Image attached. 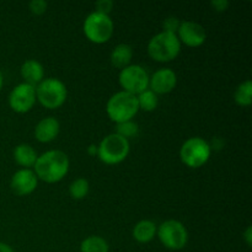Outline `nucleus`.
I'll use <instances>...</instances> for the list:
<instances>
[{"label":"nucleus","mask_w":252,"mask_h":252,"mask_svg":"<svg viewBox=\"0 0 252 252\" xmlns=\"http://www.w3.org/2000/svg\"><path fill=\"white\" fill-rule=\"evenodd\" d=\"M113 21L110 15L91 12L84 21V33L94 43H105L113 34Z\"/></svg>","instance_id":"0eeeda50"},{"label":"nucleus","mask_w":252,"mask_h":252,"mask_svg":"<svg viewBox=\"0 0 252 252\" xmlns=\"http://www.w3.org/2000/svg\"><path fill=\"white\" fill-rule=\"evenodd\" d=\"M96 6V12H100V14L108 15L111 12L113 7V1L111 0H98L95 4Z\"/></svg>","instance_id":"a878e982"},{"label":"nucleus","mask_w":252,"mask_h":252,"mask_svg":"<svg viewBox=\"0 0 252 252\" xmlns=\"http://www.w3.org/2000/svg\"><path fill=\"white\" fill-rule=\"evenodd\" d=\"M157 233L162 245L169 250H181L187 245V241H189L187 229L181 221L174 220V219L160 224Z\"/></svg>","instance_id":"6e6552de"},{"label":"nucleus","mask_w":252,"mask_h":252,"mask_svg":"<svg viewBox=\"0 0 252 252\" xmlns=\"http://www.w3.org/2000/svg\"><path fill=\"white\" fill-rule=\"evenodd\" d=\"M212 154V147L203 138L193 137L187 139L180 149V158L186 166L197 169L206 164Z\"/></svg>","instance_id":"423d86ee"},{"label":"nucleus","mask_w":252,"mask_h":252,"mask_svg":"<svg viewBox=\"0 0 252 252\" xmlns=\"http://www.w3.org/2000/svg\"><path fill=\"white\" fill-rule=\"evenodd\" d=\"M181 25V21H180L177 17L170 16L166 17L162 22V27H164V32H170V33H175L179 31V27Z\"/></svg>","instance_id":"b1692460"},{"label":"nucleus","mask_w":252,"mask_h":252,"mask_svg":"<svg viewBox=\"0 0 252 252\" xmlns=\"http://www.w3.org/2000/svg\"><path fill=\"white\" fill-rule=\"evenodd\" d=\"M38 179L34 171L30 169H21L11 177L10 187L16 196H27L36 189Z\"/></svg>","instance_id":"f8f14e48"},{"label":"nucleus","mask_w":252,"mask_h":252,"mask_svg":"<svg viewBox=\"0 0 252 252\" xmlns=\"http://www.w3.org/2000/svg\"><path fill=\"white\" fill-rule=\"evenodd\" d=\"M129 149V140L121 137L117 133H112L101 140L97 147V155L105 164L116 165L122 162L128 157Z\"/></svg>","instance_id":"39448f33"},{"label":"nucleus","mask_w":252,"mask_h":252,"mask_svg":"<svg viewBox=\"0 0 252 252\" xmlns=\"http://www.w3.org/2000/svg\"><path fill=\"white\" fill-rule=\"evenodd\" d=\"M37 153L31 145L20 144L14 149V159L20 166H24L25 169L33 166L37 160Z\"/></svg>","instance_id":"f3484780"},{"label":"nucleus","mask_w":252,"mask_h":252,"mask_svg":"<svg viewBox=\"0 0 252 252\" xmlns=\"http://www.w3.org/2000/svg\"><path fill=\"white\" fill-rule=\"evenodd\" d=\"M123 91L138 96L149 88V75L143 66L138 64H129L123 68L118 75Z\"/></svg>","instance_id":"1a4fd4ad"},{"label":"nucleus","mask_w":252,"mask_h":252,"mask_svg":"<svg viewBox=\"0 0 252 252\" xmlns=\"http://www.w3.org/2000/svg\"><path fill=\"white\" fill-rule=\"evenodd\" d=\"M211 5L216 9V11L223 12L228 9L230 2H229L228 0H213V1L211 2Z\"/></svg>","instance_id":"bb28decb"},{"label":"nucleus","mask_w":252,"mask_h":252,"mask_svg":"<svg viewBox=\"0 0 252 252\" xmlns=\"http://www.w3.org/2000/svg\"><path fill=\"white\" fill-rule=\"evenodd\" d=\"M244 239H245L248 246L252 245V229H251V226H249V228L246 229L245 234H244Z\"/></svg>","instance_id":"cd10ccee"},{"label":"nucleus","mask_w":252,"mask_h":252,"mask_svg":"<svg viewBox=\"0 0 252 252\" xmlns=\"http://www.w3.org/2000/svg\"><path fill=\"white\" fill-rule=\"evenodd\" d=\"M106 111H107V115L111 121L116 122L117 125L132 121V118L139 111L137 96L123 90L116 93L107 101Z\"/></svg>","instance_id":"f03ea898"},{"label":"nucleus","mask_w":252,"mask_h":252,"mask_svg":"<svg viewBox=\"0 0 252 252\" xmlns=\"http://www.w3.org/2000/svg\"><path fill=\"white\" fill-rule=\"evenodd\" d=\"M36 88L30 84H19L9 95V105L17 113H26L36 103Z\"/></svg>","instance_id":"9d476101"},{"label":"nucleus","mask_w":252,"mask_h":252,"mask_svg":"<svg viewBox=\"0 0 252 252\" xmlns=\"http://www.w3.org/2000/svg\"><path fill=\"white\" fill-rule=\"evenodd\" d=\"M21 76L25 79V83L36 88L44 79L43 66L36 59H29L21 65Z\"/></svg>","instance_id":"2eb2a0df"},{"label":"nucleus","mask_w":252,"mask_h":252,"mask_svg":"<svg viewBox=\"0 0 252 252\" xmlns=\"http://www.w3.org/2000/svg\"><path fill=\"white\" fill-rule=\"evenodd\" d=\"M157 225L152 220H140L133 229V238L140 244H147L154 239Z\"/></svg>","instance_id":"a211bd4d"},{"label":"nucleus","mask_w":252,"mask_h":252,"mask_svg":"<svg viewBox=\"0 0 252 252\" xmlns=\"http://www.w3.org/2000/svg\"><path fill=\"white\" fill-rule=\"evenodd\" d=\"M88 153H89V155H91V157H94L95 154H97V145L91 144L90 147L88 148Z\"/></svg>","instance_id":"c756f323"},{"label":"nucleus","mask_w":252,"mask_h":252,"mask_svg":"<svg viewBox=\"0 0 252 252\" xmlns=\"http://www.w3.org/2000/svg\"><path fill=\"white\" fill-rule=\"evenodd\" d=\"M110 246L103 238L93 235L83 240L80 245V252H108Z\"/></svg>","instance_id":"6ab92c4d"},{"label":"nucleus","mask_w":252,"mask_h":252,"mask_svg":"<svg viewBox=\"0 0 252 252\" xmlns=\"http://www.w3.org/2000/svg\"><path fill=\"white\" fill-rule=\"evenodd\" d=\"M177 84V76L174 70L169 68H161L149 76L150 90L154 94H169Z\"/></svg>","instance_id":"ddd939ff"},{"label":"nucleus","mask_w":252,"mask_h":252,"mask_svg":"<svg viewBox=\"0 0 252 252\" xmlns=\"http://www.w3.org/2000/svg\"><path fill=\"white\" fill-rule=\"evenodd\" d=\"M61 129L58 120L54 117H46L37 123L34 128V137L41 143H49L57 138Z\"/></svg>","instance_id":"4468645a"},{"label":"nucleus","mask_w":252,"mask_h":252,"mask_svg":"<svg viewBox=\"0 0 252 252\" xmlns=\"http://www.w3.org/2000/svg\"><path fill=\"white\" fill-rule=\"evenodd\" d=\"M181 51V42L175 33L160 32L155 34L148 43L150 58L161 63H167L176 58Z\"/></svg>","instance_id":"7ed1b4c3"},{"label":"nucleus","mask_w":252,"mask_h":252,"mask_svg":"<svg viewBox=\"0 0 252 252\" xmlns=\"http://www.w3.org/2000/svg\"><path fill=\"white\" fill-rule=\"evenodd\" d=\"M139 132V127L135 122L133 121H127V122L118 123L117 125V134L121 135V137L126 138V139H129V138L135 137Z\"/></svg>","instance_id":"5701e85b"},{"label":"nucleus","mask_w":252,"mask_h":252,"mask_svg":"<svg viewBox=\"0 0 252 252\" xmlns=\"http://www.w3.org/2000/svg\"><path fill=\"white\" fill-rule=\"evenodd\" d=\"M0 252H15L11 246H9L5 243H0Z\"/></svg>","instance_id":"c85d7f7f"},{"label":"nucleus","mask_w":252,"mask_h":252,"mask_svg":"<svg viewBox=\"0 0 252 252\" xmlns=\"http://www.w3.org/2000/svg\"><path fill=\"white\" fill-rule=\"evenodd\" d=\"M89 189H90V186H89L88 180L80 177V179H76L71 182L70 186H69V193L74 199H83L88 196Z\"/></svg>","instance_id":"4be33fe9"},{"label":"nucleus","mask_w":252,"mask_h":252,"mask_svg":"<svg viewBox=\"0 0 252 252\" xmlns=\"http://www.w3.org/2000/svg\"><path fill=\"white\" fill-rule=\"evenodd\" d=\"M68 90L65 84L56 78L43 79L36 86V98L43 107L54 110L65 102Z\"/></svg>","instance_id":"20e7f679"},{"label":"nucleus","mask_w":252,"mask_h":252,"mask_svg":"<svg viewBox=\"0 0 252 252\" xmlns=\"http://www.w3.org/2000/svg\"><path fill=\"white\" fill-rule=\"evenodd\" d=\"M33 166L37 179L47 184H56L68 174V155L62 150H49L37 158Z\"/></svg>","instance_id":"f257e3e1"},{"label":"nucleus","mask_w":252,"mask_h":252,"mask_svg":"<svg viewBox=\"0 0 252 252\" xmlns=\"http://www.w3.org/2000/svg\"><path fill=\"white\" fill-rule=\"evenodd\" d=\"M29 6L33 15H43L47 11L48 4L44 0H32Z\"/></svg>","instance_id":"393cba45"},{"label":"nucleus","mask_w":252,"mask_h":252,"mask_svg":"<svg viewBox=\"0 0 252 252\" xmlns=\"http://www.w3.org/2000/svg\"><path fill=\"white\" fill-rule=\"evenodd\" d=\"M133 58V49L129 44L121 43L115 47V49L111 53V63L115 68L122 70L123 68L129 65L130 61Z\"/></svg>","instance_id":"dca6fc26"},{"label":"nucleus","mask_w":252,"mask_h":252,"mask_svg":"<svg viewBox=\"0 0 252 252\" xmlns=\"http://www.w3.org/2000/svg\"><path fill=\"white\" fill-rule=\"evenodd\" d=\"M176 36L181 43H185L189 47L202 46L206 42L207 38L204 27L193 21L181 22Z\"/></svg>","instance_id":"9b49d317"},{"label":"nucleus","mask_w":252,"mask_h":252,"mask_svg":"<svg viewBox=\"0 0 252 252\" xmlns=\"http://www.w3.org/2000/svg\"><path fill=\"white\" fill-rule=\"evenodd\" d=\"M235 102L239 106H243V107H248L251 105L252 102V83L251 80H246L244 83H241L238 86L235 91Z\"/></svg>","instance_id":"aec40b11"},{"label":"nucleus","mask_w":252,"mask_h":252,"mask_svg":"<svg viewBox=\"0 0 252 252\" xmlns=\"http://www.w3.org/2000/svg\"><path fill=\"white\" fill-rule=\"evenodd\" d=\"M2 83H4V79H2V74L1 71H0V90H1L2 88Z\"/></svg>","instance_id":"7c9ffc66"},{"label":"nucleus","mask_w":252,"mask_h":252,"mask_svg":"<svg viewBox=\"0 0 252 252\" xmlns=\"http://www.w3.org/2000/svg\"><path fill=\"white\" fill-rule=\"evenodd\" d=\"M138 98V105H139V110H144L150 112V111H154L155 108L158 107V103H159V100H158L157 94L153 93L152 90H145L143 91L142 94L137 96Z\"/></svg>","instance_id":"412c9836"}]
</instances>
